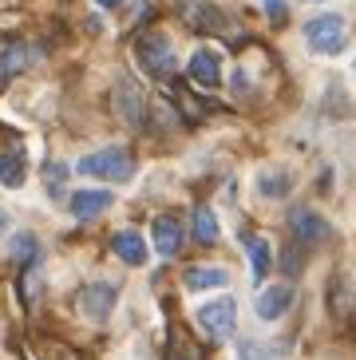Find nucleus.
I'll return each mask as SVG.
<instances>
[{"instance_id":"f257e3e1","label":"nucleus","mask_w":356,"mask_h":360,"mask_svg":"<svg viewBox=\"0 0 356 360\" xmlns=\"http://www.w3.org/2000/svg\"><path fill=\"white\" fill-rule=\"evenodd\" d=\"M75 170L87 174V179L127 182L135 174V159H131V150H123V147H103V150H95V155H84V159L75 162Z\"/></svg>"},{"instance_id":"f03ea898","label":"nucleus","mask_w":356,"mask_h":360,"mask_svg":"<svg viewBox=\"0 0 356 360\" xmlns=\"http://www.w3.org/2000/svg\"><path fill=\"white\" fill-rule=\"evenodd\" d=\"M135 56H139V64H143V72L155 75V79H167V75L174 72V52H170V40H167V36H158V32L139 36Z\"/></svg>"},{"instance_id":"7ed1b4c3","label":"nucleus","mask_w":356,"mask_h":360,"mask_svg":"<svg viewBox=\"0 0 356 360\" xmlns=\"http://www.w3.org/2000/svg\"><path fill=\"white\" fill-rule=\"evenodd\" d=\"M305 44L321 56H336L345 48V20L341 16H313V20L305 24Z\"/></svg>"},{"instance_id":"20e7f679","label":"nucleus","mask_w":356,"mask_h":360,"mask_svg":"<svg viewBox=\"0 0 356 360\" xmlns=\"http://www.w3.org/2000/svg\"><path fill=\"white\" fill-rule=\"evenodd\" d=\"M198 325L214 340H226L238 328V305H234V297H214V301L198 305Z\"/></svg>"},{"instance_id":"39448f33","label":"nucleus","mask_w":356,"mask_h":360,"mask_svg":"<svg viewBox=\"0 0 356 360\" xmlns=\"http://www.w3.org/2000/svg\"><path fill=\"white\" fill-rule=\"evenodd\" d=\"M289 230H293V238L297 242H325L329 233V222L325 218H321V214L317 210H309V206H297V210H289Z\"/></svg>"},{"instance_id":"423d86ee","label":"nucleus","mask_w":356,"mask_h":360,"mask_svg":"<svg viewBox=\"0 0 356 360\" xmlns=\"http://www.w3.org/2000/svg\"><path fill=\"white\" fill-rule=\"evenodd\" d=\"M151 238H155V250L163 257H174L186 242V233H182V222H178L174 214H158L155 226H151Z\"/></svg>"},{"instance_id":"0eeeda50","label":"nucleus","mask_w":356,"mask_h":360,"mask_svg":"<svg viewBox=\"0 0 356 360\" xmlns=\"http://www.w3.org/2000/svg\"><path fill=\"white\" fill-rule=\"evenodd\" d=\"M289 305H293V289L289 285H265L258 293V301H253V313H258V321H277L285 317Z\"/></svg>"},{"instance_id":"6e6552de","label":"nucleus","mask_w":356,"mask_h":360,"mask_svg":"<svg viewBox=\"0 0 356 360\" xmlns=\"http://www.w3.org/2000/svg\"><path fill=\"white\" fill-rule=\"evenodd\" d=\"M80 309H84L91 321H103L111 309H115V285H103V281H95L80 293Z\"/></svg>"},{"instance_id":"1a4fd4ad","label":"nucleus","mask_w":356,"mask_h":360,"mask_svg":"<svg viewBox=\"0 0 356 360\" xmlns=\"http://www.w3.org/2000/svg\"><path fill=\"white\" fill-rule=\"evenodd\" d=\"M190 79H194L198 87H218L222 84V60H218V52L198 48V52L190 56Z\"/></svg>"},{"instance_id":"9d476101","label":"nucleus","mask_w":356,"mask_h":360,"mask_svg":"<svg viewBox=\"0 0 356 360\" xmlns=\"http://www.w3.org/2000/svg\"><path fill=\"white\" fill-rule=\"evenodd\" d=\"M111 202H115V198H111L107 191H75L72 198H68V210H72V218L87 222V218H99Z\"/></svg>"},{"instance_id":"9b49d317","label":"nucleus","mask_w":356,"mask_h":360,"mask_svg":"<svg viewBox=\"0 0 356 360\" xmlns=\"http://www.w3.org/2000/svg\"><path fill=\"white\" fill-rule=\"evenodd\" d=\"M115 107H119V115L127 119V123H143L147 119V107H143V96H139V87L131 84V79H123V84L115 87Z\"/></svg>"},{"instance_id":"f8f14e48","label":"nucleus","mask_w":356,"mask_h":360,"mask_svg":"<svg viewBox=\"0 0 356 360\" xmlns=\"http://www.w3.org/2000/svg\"><path fill=\"white\" fill-rule=\"evenodd\" d=\"M111 250H115L127 265H147V242H143V233H135V230H119L115 238H111Z\"/></svg>"},{"instance_id":"ddd939ff","label":"nucleus","mask_w":356,"mask_h":360,"mask_svg":"<svg viewBox=\"0 0 356 360\" xmlns=\"http://www.w3.org/2000/svg\"><path fill=\"white\" fill-rule=\"evenodd\" d=\"M246 254H250V274H253V281L262 285V277L273 269V250H269V242H265V238H258V233H250V238H246Z\"/></svg>"},{"instance_id":"4468645a","label":"nucleus","mask_w":356,"mask_h":360,"mask_svg":"<svg viewBox=\"0 0 356 360\" xmlns=\"http://www.w3.org/2000/svg\"><path fill=\"white\" fill-rule=\"evenodd\" d=\"M24 182H28L24 155H20V150H4V155H0V186H8V191H20Z\"/></svg>"},{"instance_id":"2eb2a0df","label":"nucleus","mask_w":356,"mask_h":360,"mask_svg":"<svg viewBox=\"0 0 356 360\" xmlns=\"http://www.w3.org/2000/svg\"><path fill=\"white\" fill-rule=\"evenodd\" d=\"M182 285H186L190 293H202V289H226L230 277H226V269H206V265H198V269H186Z\"/></svg>"},{"instance_id":"dca6fc26","label":"nucleus","mask_w":356,"mask_h":360,"mask_svg":"<svg viewBox=\"0 0 356 360\" xmlns=\"http://www.w3.org/2000/svg\"><path fill=\"white\" fill-rule=\"evenodd\" d=\"M186 20L202 32H226V16L210 4H186Z\"/></svg>"},{"instance_id":"f3484780","label":"nucleus","mask_w":356,"mask_h":360,"mask_svg":"<svg viewBox=\"0 0 356 360\" xmlns=\"http://www.w3.org/2000/svg\"><path fill=\"white\" fill-rule=\"evenodd\" d=\"M258 194H262V198H285V194H289V174L277 170V167L262 170V174H258Z\"/></svg>"},{"instance_id":"a211bd4d","label":"nucleus","mask_w":356,"mask_h":360,"mask_svg":"<svg viewBox=\"0 0 356 360\" xmlns=\"http://www.w3.org/2000/svg\"><path fill=\"white\" fill-rule=\"evenodd\" d=\"M356 309V281L352 277H336L333 281V313L336 317H348Z\"/></svg>"},{"instance_id":"6ab92c4d","label":"nucleus","mask_w":356,"mask_h":360,"mask_svg":"<svg viewBox=\"0 0 356 360\" xmlns=\"http://www.w3.org/2000/svg\"><path fill=\"white\" fill-rule=\"evenodd\" d=\"M28 64H32V52L24 48V44H12V48H4V52H0V79H8V75L24 72Z\"/></svg>"},{"instance_id":"aec40b11","label":"nucleus","mask_w":356,"mask_h":360,"mask_svg":"<svg viewBox=\"0 0 356 360\" xmlns=\"http://www.w3.org/2000/svg\"><path fill=\"white\" fill-rule=\"evenodd\" d=\"M218 218H214V210H210V206H198V210H194V238H198L202 245H214L218 242Z\"/></svg>"},{"instance_id":"412c9836","label":"nucleus","mask_w":356,"mask_h":360,"mask_svg":"<svg viewBox=\"0 0 356 360\" xmlns=\"http://www.w3.org/2000/svg\"><path fill=\"white\" fill-rule=\"evenodd\" d=\"M8 250H12V257H16L20 265H36V257H40V245H36L32 233H16Z\"/></svg>"},{"instance_id":"4be33fe9","label":"nucleus","mask_w":356,"mask_h":360,"mask_svg":"<svg viewBox=\"0 0 356 360\" xmlns=\"http://www.w3.org/2000/svg\"><path fill=\"white\" fill-rule=\"evenodd\" d=\"M238 360H273V352L265 345H258V340H246L238 349Z\"/></svg>"},{"instance_id":"5701e85b","label":"nucleus","mask_w":356,"mask_h":360,"mask_svg":"<svg viewBox=\"0 0 356 360\" xmlns=\"http://www.w3.org/2000/svg\"><path fill=\"white\" fill-rule=\"evenodd\" d=\"M265 4V12H269V20L273 24H281L285 20V0H262Z\"/></svg>"},{"instance_id":"b1692460","label":"nucleus","mask_w":356,"mask_h":360,"mask_svg":"<svg viewBox=\"0 0 356 360\" xmlns=\"http://www.w3.org/2000/svg\"><path fill=\"white\" fill-rule=\"evenodd\" d=\"M285 269H289V274H297V269H301V265H297V254H293V250L285 254Z\"/></svg>"},{"instance_id":"393cba45","label":"nucleus","mask_w":356,"mask_h":360,"mask_svg":"<svg viewBox=\"0 0 356 360\" xmlns=\"http://www.w3.org/2000/svg\"><path fill=\"white\" fill-rule=\"evenodd\" d=\"M95 4H103V8H119L123 0H95Z\"/></svg>"},{"instance_id":"a878e982","label":"nucleus","mask_w":356,"mask_h":360,"mask_svg":"<svg viewBox=\"0 0 356 360\" xmlns=\"http://www.w3.org/2000/svg\"><path fill=\"white\" fill-rule=\"evenodd\" d=\"M4 230H8V214L0 210V233H4Z\"/></svg>"}]
</instances>
